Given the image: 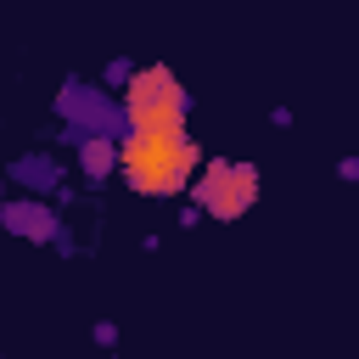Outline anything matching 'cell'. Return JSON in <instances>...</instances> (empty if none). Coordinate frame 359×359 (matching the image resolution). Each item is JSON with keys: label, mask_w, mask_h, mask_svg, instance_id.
<instances>
[{"label": "cell", "mask_w": 359, "mask_h": 359, "mask_svg": "<svg viewBox=\"0 0 359 359\" xmlns=\"http://www.w3.org/2000/svg\"><path fill=\"white\" fill-rule=\"evenodd\" d=\"M112 157L140 196H174L202 168V151L196 140H185V129H135L112 146Z\"/></svg>", "instance_id": "1"}, {"label": "cell", "mask_w": 359, "mask_h": 359, "mask_svg": "<svg viewBox=\"0 0 359 359\" xmlns=\"http://www.w3.org/2000/svg\"><path fill=\"white\" fill-rule=\"evenodd\" d=\"M135 129H185V95H163V101H135L129 107Z\"/></svg>", "instance_id": "3"}, {"label": "cell", "mask_w": 359, "mask_h": 359, "mask_svg": "<svg viewBox=\"0 0 359 359\" xmlns=\"http://www.w3.org/2000/svg\"><path fill=\"white\" fill-rule=\"evenodd\" d=\"M79 157H84V168H90V174L118 168V157H112V146H107V140H84V151H79Z\"/></svg>", "instance_id": "5"}, {"label": "cell", "mask_w": 359, "mask_h": 359, "mask_svg": "<svg viewBox=\"0 0 359 359\" xmlns=\"http://www.w3.org/2000/svg\"><path fill=\"white\" fill-rule=\"evenodd\" d=\"M196 196H202V208H208V213H219V219H236V213H247V208H252V196H258V168L213 157V163H202Z\"/></svg>", "instance_id": "2"}, {"label": "cell", "mask_w": 359, "mask_h": 359, "mask_svg": "<svg viewBox=\"0 0 359 359\" xmlns=\"http://www.w3.org/2000/svg\"><path fill=\"white\" fill-rule=\"evenodd\" d=\"M163 95H185L168 67H140V73L129 79V107H135V101H163Z\"/></svg>", "instance_id": "4"}]
</instances>
